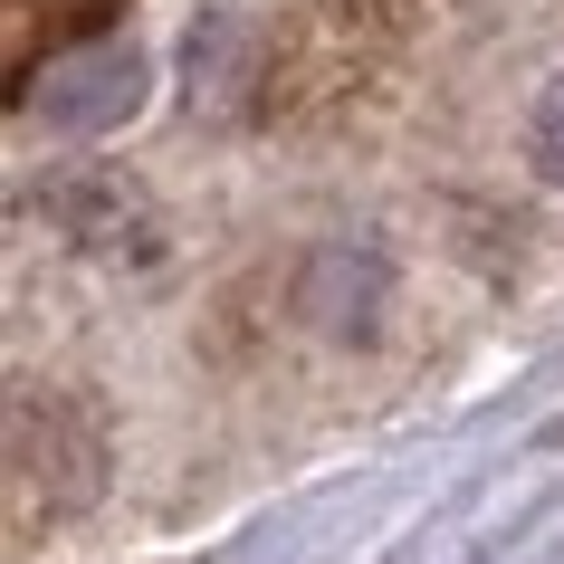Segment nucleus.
Listing matches in <instances>:
<instances>
[{
    "label": "nucleus",
    "instance_id": "3",
    "mask_svg": "<svg viewBox=\"0 0 564 564\" xmlns=\"http://www.w3.org/2000/svg\"><path fill=\"white\" fill-rule=\"evenodd\" d=\"M20 96H39V106H48L58 124H106L124 96H134V58H124V48H96V58H58L48 77H30Z\"/></svg>",
    "mask_w": 564,
    "mask_h": 564
},
{
    "label": "nucleus",
    "instance_id": "4",
    "mask_svg": "<svg viewBox=\"0 0 564 564\" xmlns=\"http://www.w3.org/2000/svg\"><path fill=\"white\" fill-rule=\"evenodd\" d=\"M527 153H535V173H545V182H564V77L545 87V106H535V134H527Z\"/></svg>",
    "mask_w": 564,
    "mask_h": 564
},
{
    "label": "nucleus",
    "instance_id": "2",
    "mask_svg": "<svg viewBox=\"0 0 564 564\" xmlns=\"http://www.w3.org/2000/svg\"><path fill=\"white\" fill-rule=\"evenodd\" d=\"M96 469H106V449H96V421L77 402H20V421H10V488H20V507L48 498V517H58V507H77L96 488Z\"/></svg>",
    "mask_w": 564,
    "mask_h": 564
},
{
    "label": "nucleus",
    "instance_id": "1",
    "mask_svg": "<svg viewBox=\"0 0 564 564\" xmlns=\"http://www.w3.org/2000/svg\"><path fill=\"white\" fill-rule=\"evenodd\" d=\"M392 39H402V10L392 0H306L297 20H278L268 48H259V116L345 106Z\"/></svg>",
    "mask_w": 564,
    "mask_h": 564
}]
</instances>
